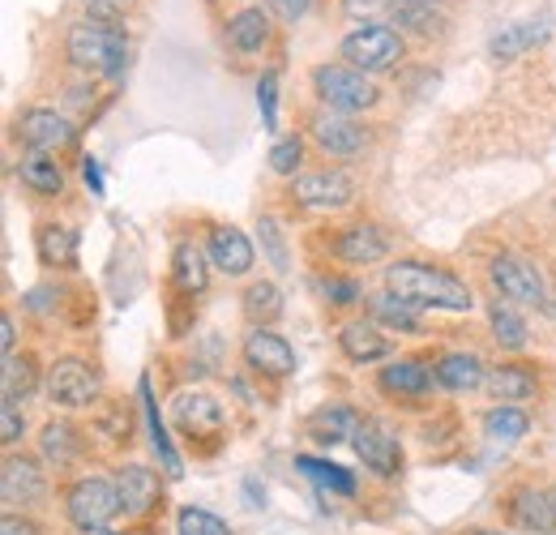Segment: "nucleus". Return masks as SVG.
<instances>
[{"instance_id":"24","label":"nucleus","mask_w":556,"mask_h":535,"mask_svg":"<svg viewBox=\"0 0 556 535\" xmlns=\"http://www.w3.org/2000/svg\"><path fill=\"white\" fill-rule=\"evenodd\" d=\"M227 43L240 57H253L270 43V13L266 9H240L236 17H227Z\"/></svg>"},{"instance_id":"1","label":"nucleus","mask_w":556,"mask_h":535,"mask_svg":"<svg viewBox=\"0 0 556 535\" xmlns=\"http://www.w3.org/2000/svg\"><path fill=\"white\" fill-rule=\"evenodd\" d=\"M386 287L394 296H403L416 309H445V313H471L476 296L471 287L450 274V270L432 266V262H394L386 266Z\"/></svg>"},{"instance_id":"15","label":"nucleus","mask_w":556,"mask_h":535,"mask_svg":"<svg viewBox=\"0 0 556 535\" xmlns=\"http://www.w3.org/2000/svg\"><path fill=\"white\" fill-rule=\"evenodd\" d=\"M206 258H210V266H218L223 274H231V278L249 274L253 262H257L253 240H249L240 227H214V232H210Z\"/></svg>"},{"instance_id":"29","label":"nucleus","mask_w":556,"mask_h":535,"mask_svg":"<svg viewBox=\"0 0 556 535\" xmlns=\"http://www.w3.org/2000/svg\"><path fill=\"white\" fill-rule=\"evenodd\" d=\"M172 278H176V287L185 296H202L206 291L210 270L198 245H176V253H172Z\"/></svg>"},{"instance_id":"26","label":"nucleus","mask_w":556,"mask_h":535,"mask_svg":"<svg viewBox=\"0 0 556 535\" xmlns=\"http://www.w3.org/2000/svg\"><path fill=\"white\" fill-rule=\"evenodd\" d=\"M116 488H121V501L129 514L146 519L154 506H159V475L150 468H125L116 475Z\"/></svg>"},{"instance_id":"41","label":"nucleus","mask_w":556,"mask_h":535,"mask_svg":"<svg viewBox=\"0 0 556 535\" xmlns=\"http://www.w3.org/2000/svg\"><path fill=\"white\" fill-rule=\"evenodd\" d=\"M257 108H262L266 129H278V73H262V82H257Z\"/></svg>"},{"instance_id":"43","label":"nucleus","mask_w":556,"mask_h":535,"mask_svg":"<svg viewBox=\"0 0 556 535\" xmlns=\"http://www.w3.org/2000/svg\"><path fill=\"white\" fill-rule=\"evenodd\" d=\"M22 433H26V420H22L17 402H0V441L4 446H17Z\"/></svg>"},{"instance_id":"14","label":"nucleus","mask_w":556,"mask_h":535,"mask_svg":"<svg viewBox=\"0 0 556 535\" xmlns=\"http://www.w3.org/2000/svg\"><path fill=\"white\" fill-rule=\"evenodd\" d=\"M308 134H313V141H317L326 154H334V159H351V154L364 150V129H359L351 116L330 112V108H321V112L308 121Z\"/></svg>"},{"instance_id":"51","label":"nucleus","mask_w":556,"mask_h":535,"mask_svg":"<svg viewBox=\"0 0 556 535\" xmlns=\"http://www.w3.org/2000/svg\"><path fill=\"white\" fill-rule=\"evenodd\" d=\"M103 535H116V532H103Z\"/></svg>"},{"instance_id":"27","label":"nucleus","mask_w":556,"mask_h":535,"mask_svg":"<svg viewBox=\"0 0 556 535\" xmlns=\"http://www.w3.org/2000/svg\"><path fill=\"white\" fill-rule=\"evenodd\" d=\"M35 249H39V262H43V266H52V270L77 266V232H73V227H61V223L39 227Z\"/></svg>"},{"instance_id":"9","label":"nucleus","mask_w":556,"mask_h":535,"mask_svg":"<svg viewBox=\"0 0 556 535\" xmlns=\"http://www.w3.org/2000/svg\"><path fill=\"white\" fill-rule=\"evenodd\" d=\"M351 198H355V185H351L348 172H339V167L308 172V176L291 181V201L304 206V210H343Z\"/></svg>"},{"instance_id":"13","label":"nucleus","mask_w":556,"mask_h":535,"mask_svg":"<svg viewBox=\"0 0 556 535\" xmlns=\"http://www.w3.org/2000/svg\"><path fill=\"white\" fill-rule=\"evenodd\" d=\"M334 258L348 262V266H372L390 253V236L377 227V223H351L334 236Z\"/></svg>"},{"instance_id":"47","label":"nucleus","mask_w":556,"mask_h":535,"mask_svg":"<svg viewBox=\"0 0 556 535\" xmlns=\"http://www.w3.org/2000/svg\"><path fill=\"white\" fill-rule=\"evenodd\" d=\"M0 347H4V360H9V356H13V347H17V326H13V318H9V313L0 318Z\"/></svg>"},{"instance_id":"40","label":"nucleus","mask_w":556,"mask_h":535,"mask_svg":"<svg viewBox=\"0 0 556 535\" xmlns=\"http://www.w3.org/2000/svg\"><path fill=\"white\" fill-rule=\"evenodd\" d=\"M343 13L348 17H364V26L368 22H386L390 26V13H394V0H343Z\"/></svg>"},{"instance_id":"12","label":"nucleus","mask_w":556,"mask_h":535,"mask_svg":"<svg viewBox=\"0 0 556 535\" xmlns=\"http://www.w3.org/2000/svg\"><path fill=\"white\" fill-rule=\"evenodd\" d=\"M17 137L22 146H30V154H56L73 141V125L52 108H30L17 121Z\"/></svg>"},{"instance_id":"28","label":"nucleus","mask_w":556,"mask_h":535,"mask_svg":"<svg viewBox=\"0 0 556 535\" xmlns=\"http://www.w3.org/2000/svg\"><path fill=\"white\" fill-rule=\"evenodd\" d=\"M17 176H22L26 189H35V194H43V198H56V194L65 189V172H61V163H56L52 154H26V159L17 163Z\"/></svg>"},{"instance_id":"3","label":"nucleus","mask_w":556,"mask_h":535,"mask_svg":"<svg viewBox=\"0 0 556 535\" xmlns=\"http://www.w3.org/2000/svg\"><path fill=\"white\" fill-rule=\"evenodd\" d=\"M121 510H125L121 488H116V480H103V475H86V480H77V484L70 488V497H65V514H70V523L86 535H103Z\"/></svg>"},{"instance_id":"7","label":"nucleus","mask_w":556,"mask_h":535,"mask_svg":"<svg viewBox=\"0 0 556 535\" xmlns=\"http://www.w3.org/2000/svg\"><path fill=\"white\" fill-rule=\"evenodd\" d=\"M48 399L56 407H90L99 399V369L81 356H61L52 369H48Z\"/></svg>"},{"instance_id":"48","label":"nucleus","mask_w":556,"mask_h":535,"mask_svg":"<svg viewBox=\"0 0 556 535\" xmlns=\"http://www.w3.org/2000/svg\"><path fill=\"white\" fill-rule=\"evenodd\" d=\"M0 535H39V527L26 523V519H17V514H9V519L0 523Z\"/></svg>"},{"instance_id":"16","label":"nucleus","mask_w":556,"mask_h":535,"mask_svg":"<svg viewBox=\"0 0 556 535\" xmlns=\"http://www.w3.org/2000/svg\"><path fill=\"white\" fill-rule=\"evenodd\" d=\"M377 386H381V395H390V399H428L432 386H437V373L424 369L419 360H390V364L377 373Z\"/></svg>"},{"instance_id":"5","label":"nucleus","mask_w":556,"mask_h":535,"mask_svg":"<svg viewBox=\"0 0 556 535\" xmlns=\"http://www.w3.org/2000/svg\"><path fill=\"white\" fill-rule=\"evenodd\" d=\"M313 90L321 95V103H326L330 112H343V116L368 112V108H377V99H381V90L372 86V77L351 65H317L313 69Z\"/></svg>"},{"instance_id":"32","label":"nucleus","mask_w":556,"mask_h":535,"mask_svg":"<svg viewBox=\"0 0 556 535\" xmlns=\"http://www.w3.org/2000/svg\"><path fill=\"white\" fill-rule=\"evenodd\" d=\"M527 428H531V415L522 407H509V402L492 407L484 415V433L492 441H505V446H514L518 437H527Z\"/></svg>"},{"instance_id":"35","label":"nucleus","mask_w":556,"mask_h":535,"mask_svg":"<svg viewBox=\"0 0 556 535\" xmlns=\"http://www.w3.org/2000/svg\"><path fill=\"white\" fill-rule=\"evenodd\" d=\"M372 318H377L381 326L403 331V335H419V309L416 304H407L403 296H394V291H386V296L372 300Z\"/></svg>"},{"instance_id":"34","label":"nucleus","mask_w":556,"mask_h":535,"mask_svg":"<svg viewBox=\"0 0 556 535\" xmlns=\"http://www.w3.org/2000/svg\"><path fill=\"white\" fill-rule=\"evenodd\" d=\"M488 326H492V338H496V347L501 351H522L527 347V322L509 309V304H492L488 309Z\"/></svg>"},{"instance_id":"44","label":"nucleus","mask_w":556,"mask_h":535,"mask_svg":"<svg viewBox=\"0 0 556 535\" xmlns=\"http://www.w3.org/2000/svg\"><path fill=\"white\" fill-rule=\"evenodd\" d=\"M129 4H134V0H86V13H90V22L116 26V22L129 13Z\"/></svg>"},{"instance_id":"50","label":"nucleus","mask_w":556,"mask_h":535,"mask_svg":"<svg viewBox=\"0 0 556 535\" xmlns=\"http://www.w3.org/2000/svg\"><path fill=\"white\" fill-rule=\"evenodd\" d=\"M471 535H505V532H471Z\"/></svg>"},{"instance_id":"21","label":"nucleus","mask_w":556,"mask_h":535,"mask_svg":"<svg viewBox=\"0 0 556 535\" xmlns=\"http://www.w3.org/2000/svg\"><path fill=\"white\" fill-rule=\"evenodd\" d=\"M509 514L535 535H553L556 532V493L544 488H518L514 501H509Z\"/></svg>"},{"instance_id":"20","label":"nucleus","mask_w":556,"mask_h":535,"mask_svg":"<svg viewBox=\"0 0 556 535\" xmlns=\"http://www.w3.org/2000/svg\"><path fill=\"white\" fill-rule=\"evenodd\" d=\"M553 35V22L548 17H531V22H514V26H501L496 35H492V43H488V52H492V61H518L522 52H531V48H540L544 39Z\"/></svg>"},{"instance_id":"11","label":"nucleus","mask_w":556,"mask_h":535,"mask_svg":"<svg viewBox=\"0 0 556 535\" xmlns=\"http://www.w3.org/2000/svg\"><path fill=\"white\" fill-rule=\"evenodd\" d=\"M172 420H176V428L189 433V437H214V433H223V424H227L223 402L214 399V395H206V390H180V395L172 399Z\"/></svg>"},{"instance_id":"45","label":"nucleus","mask_w":556,"mask_h":535,"mask_svg":"<svg viewBox=\"0 0 556 535\" xmlns=\"http://www.w3.org/2000/svg\"><path fill=\"white\" fill-rule=\"evenodd\" d=\"M81 181L90 185V194H94V198H103V194H108V181H103V167H99V159H94V154H86V159H81Z\"/></svg>"},{"instance_id":"42","label":"nucleus","mask_w":556,"mask_h":535,"mask_svg":"<svg viewBox=\"0 0 556 535\" xmlns=\"http://www.w3.org/2000/svg\"><path fill=\"white\" fill-rule=\"evenodd\" d=\"M321 291H326V300H330V304H339V309H348V304H355V300L364 296V287H359L355 278H339V274L321 278Z\"/></svg>"},{"instance_id":"36","label":"nucleus","mask_w":556,"mask_h":535,"mask_svg":"<svg viewBox=\"0 0 556 535\" xmlns=\"http://www.w3.org/2000/svg\"><path fill=\"white\" fill-rule=\"evenodd\" d=\"M39 386V369L30 356H9L4 360V402H26Z\"/></svg>"},{"instance_id":"18","label":"nucleus","mask_w":556,"mask_h":535,"mask_svg":"<svg viewBox=\"0 0 556 535\" xmlns=\"http://www.w3.org/2000/svg\"><path fill=\"white\" fill-rule=\"evenodd\" d=\"M0 497H4L9 510L39 501V497H43V471H39V463L9 455V459H4V471H0Z\"/></svg>"},{"instance_id":"39","label":"nucleus","mask_w":556,"mask_h":535,"mask_svg":"<svg viewBox=\"0 0 556 535\" xmlns=\"http://www.w3.org/2000/svg\"><path fill=\"white\" fill-rule=\"evenodd\" d=\"M300 159H304V137L300 134L278 137L275 150H270V167H275L278 176H291V172L300 167Z\"/></svg>"},{"instance_id":"10","label":"nucleus","mask_w":556,"mask_h":535,"mask_svg":"<svg viewBox=\"0 0 556 535\" xmlns=\"http://www.w3.org/2000/svg\"><path fill=\"white\" fill-rule=\"evenodd\" d=\"M244 364L253 369V373H266V377H287V373H295V351H291V343L282 335H275L270 326H253L249 335H244Z\"/></svg>"},{"instance_id":"8","label":"nucleus","mask_w":556,"mask_h":535,"mask_svg":"<svg viewBox=\"0 0 556 535\" xmlns=\"http://www.w3.org/2000/svg\"><path fill=\"white\" fill-rule=\"evenodd\" d=\"M355 455H359V463L372 471V475H381V480H394L399 471H403V441H399V433L386 424V420H359V428H355Z\"/></svg>"},{"instance_id":"19","label":"nucleus","mask_w":556,"mask_h":535,"mask_svg":"<svg viewBox=\"0 0 556 535\" xmlns=\"http://www.w3.org/2000/svg\"><path fill=\"white\" fill-rule=\"evenodd\" d=\"M138 399H141V415H146V433H150V450L159 455V463H163V471H167L172 480L185 475V463H180V455H176V446H172V437H167V424H163V415H159L154 386H150L146 373L138 377Z\"/></svg>"},{"instance_id":"37","label":"nucleus","mask_w":556,"mask_h":535,"mask_svg":"<svg viewBox=\"0 0 556 535\" xmlns=\"http://www.w3.org/2000/svg\"><path fill=\"white\" fill-rule=\"evenodd\" d=\"M176 532L180 535H231V527H227V519H218L206 506H185V510L176 514Z\"/></svg>"},{"instance_id":"17","label":"nucleus","mask_w":556,"mask_h":535,"mask_svg":"<svg viewBox=\"0 0 556 535\" xmlns=\"http://www.w3.org/2000/svg\"><path fill=\"white\" fill-rule=\"evenodd\" d=\"M432 373H437V386L450 390V395H471V390H480L488 382L484 360L476 351H445L432 364Z\"/></svg>"},{"instance_id":"33","label":"nucleus","mask_w":556,"mask_h":535,"mask_svg":"<svg viewBox=\"0 0 556 535\" xmlns=\"http://www.w3.org/2000/svg\"><path fill=\"white\" fill-rule=\"evenodd\" d=\"M282 291H278L275 283H253L249 291H244V313H249V322L253 326H275L278 318H282Z\"/></svg>"},{"instance_id":"2","label":"nucleus","mask_w":556,"mask_h":535,"mask_svg":"<svg viewBox=\"0 0 556 535\" xmlns=\"http://www.w3.org/2000/svg\"><path fill=\"white\" fill-rule=\"evenodd\" d=\"M65 57L73 69L81 73H94V77H121L125 61H129V39L121 26H108V22H77L65 39Z\"/></svg>"},{"instance_id":"38","label":"nucleus","mask_w":556,"mask_h":535,"mask_svg":"<svg viewBox=\"0 0 556 535\" xmlns=\"http://www.w3.org/2000/svg\"><path fill=\"white\" fill-rule=\"evenodd\" d=\"M257 232H262V249H266L270 266L291 270V258H287V245H282V227H278V219L262 214V219H257Z\"/></svg>"},{"instance_id":"31","label":"nucleus","mask_w":556,"mask_h":535,"mask_svg":"<svg viewBox=\"0 0 556 535\" xmlns=\"http://www.w3.org/2000/svg\"><path fill=\"white\" fill-rule=\"evenodd\" d=\"M295 471H304L317 488H326V493H339V497H351L355 493V475L348 468H339V463H330V459H313V455H295Z\"/></svg>"},{"instance_id":"22","label":"nucleus","mask_w":556,"mask_h":535,"mask_svg":"<svg viewBox=\"0 0 556 535\" xmlns=\"http://www.w3.org/2000/svg\"><path fill=\"white\" fill-rule=\"evenodd\" d=\"M484 390L496 402H509L514 407V402H527L540 390V377L531 373V364H496V369H488Z\"/></svg>"},{"instance_id":"30","label":"nucleus","mask_w":556,"mask_h":535,"mask_svg":"<svg viewBox=\"0 0 556 535\" xmlns=\"http://www.w3.org/2000/svg\"><path fill=\"white\" fill-rule=\"evenodd\" d=\"M39 450H43V459H48V463H56V468H70L73 459L81 455V433L73 428L70 420H52V424H43Z\"/></svg>"},{"instance_id":"23","label":"nucleus","mask_w":556,"mask_h":535,"mask_svg":"<svg viewBox=\"0 0 556 535\" xmlns=\"http://www.w3.org/2000/svg\"><path fill=\"white\" fill-rule=\"evenodd\" d=\"M339 347L351 364H377L390 356V338L377 331V322H348L339 331Z\"/></svg>"},{"instance_id":"46","label":"nucleus","mask_w":556,"mask_h":535,"mask_svg":"<svg viewBox=\"0 0 556 535\" xmlns=\"http://www.w3.org/2000/svg\"><path fill=\"white\" fill-rule=\"evenodd\" d=\"M266 4H270V13L282 17V22H300L313 9V0H266Z\"/></svg>"},{"instance_id":"49","label":"nucleus","mask_w":556,"mask_h":535,"mask_svg":"<svg viewBox=\"0 0 556 535\" xmlns=\"http://www.w3.org/2000/svg\"><path fill=\"white\" fill-rule=\"evenodd\" d=\"M544 318H553V322H556V296H548V300H544Z\"/></svg>"},{"instance_id":"6","label":"nucleus","mask_w":556,"mask_h":535,"mask_svg":"<svg viewBox=\"0 0 556 535\" xmlns=\"http://www.w3.org/2000/svg\"><path fill=\"white\" fill-rule=\"evenodd\" d=\"M488 278H492V287H496L505 300H514V304L544 309V300H548V287H544L540 266L527 262V258H518V253H496V258L488 262Z\"/></svg>"},{"instance_id":"25","label":"nucleus","mask_w":556,"mask_h":535,"mask_svg":"<svg viewBox=\"0 0 556 535\" xmlns=\"http://www.w3.org/2000/svg\"><path fill=\"white\" fill-rule=\"evenodd\" d=\"M355 428H359V415L351 411L348 402H330V407H321V411L308 415V437L321 441V446L355 441Z\"/></svg>"},{"instance_id":"4","label":"nucleus","mask_w":556,"mask_h":535,"mask_svg":"<svg viewBox=\"0 0 556 535\" xmlns=\"http://www.w3.org/2000/svg\"><path fill=\"white\" fill-rule=\"evenodd\" d=\"M339 52H343V61L351 69L377 77V73L399 69V61H403V35L394 26H386V22H368V26H355L351 30Z\"/></svg>"}]
</instances>
